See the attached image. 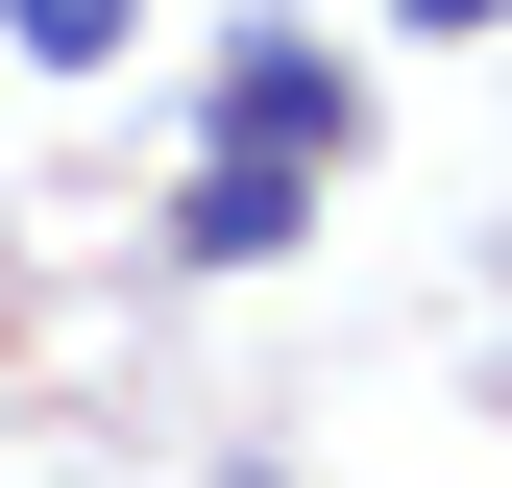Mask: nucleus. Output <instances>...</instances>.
Masks as SVG:
<instances>
[{
  "mask_svg": "<svg viewBox=\"0 0 512 488\" xmlns=\"http://www.w3.org/2000/svg\"><path fill=\"white\" fill-rule=\"evenodd\" d=\"M317 244V147H196V196H171V269H269Z\"/></svg>",
  "mask_w": 512,
  "mask_h": 488,
  "instance_id": "1",
  "label": "nucleus"
},
{
  "mask_svg": "<svg viewBox=\"0 0 512 488\" xmlns=\"http://www.w3.org/2000/svg\"><path fill=\"white\" fill-rule=\"evenodd\" d=\"M342 122H366L342 49H293V25H244V49H220V147H317V171H342Z\"/></svg>",
  "mask_w": 512,
  "mask_h": 488,
  "instance_id": "2",
  "label": "nucleus"
},
{
  "mask_svg": "<svg viewBox=\"0 0 512 488\" xmlns=\"http://www.w3.org/2000/svg\"><path fill=\"white\" fill-rule=\"evenodd\" d=\"M122 25H147V0H0V49H25V74H122Z\"/></svg>",
  "mask_w": 512,
  "mask_h": 488,
  "instance_id": "3",
  "label": "nucleus"
},
{
  "mask_svg": "<svg viewBox=\"0 0 512 488\" xmlns=\"http://www.w3.org/2000/svg\"><path fill=\"white\" fill-rule=\"evenodd\" d=\"M415 25H512V0H415Z\"/></svg>",
  "mask_w": 512,
  "mask_h": 488,
  "instance_id": "4",
  "label": "nucleus"
}]
</instances>
